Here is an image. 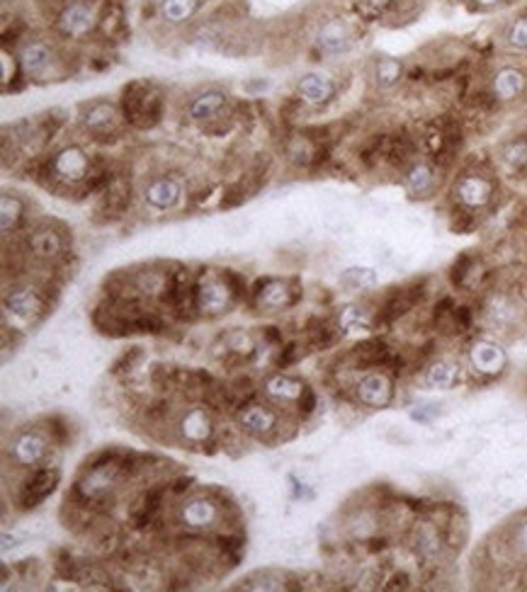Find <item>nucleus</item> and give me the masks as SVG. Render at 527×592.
Here are the masks:
<instances>
[{"label": "nucleus", "mask_w": 527, "mask_h": 592, "mask_svg": "<svg viewBox=\"0 0 527 592\" xmlns=\"http://www.w3.org/2000/svg\"><path fill=\"white\" fill-rule=\"evenodd\" d=\"M299 100L309 104H326L335 97V81L326 74H306L299 78Z\"/></svg>", "instance_id": "5701e85b"}, {"label": "nucleus", "mask_w": 527, "mask_h": 592, "mask_svg": "<svg viewBox=\"0 0 527 592\" xmlns=\"http://www.w3.org/2000/svg\"><path fill=\"white\" fill-rule=\"evenodd\" d=\"M527 90V74L518 66L498 68L491 78V93L498 103H512L518 97L525 95Z\"/></svg>", "instance_id": "a211bd4d"}, {"label": "nucleus", "mask_w": 527, "mask_h": 592, "mask_svg": "<svg viewBox=\"0 0 527 592\" xmlns=\"http://www.w3.org/2000/svg\"><path fill=\"white\" fill-rule=\"evenodd\" d=\"M316 42H319L321 52L338 56V54H345L353 46V30H350V25L345 20L335 17V20H328L326 25H321Z\"/></svg>", "instance_id": "4be33fe9"}, {"label": "nucleus", "mask_w": 527, "mask_h": 592, "mask_svg": "<svg viewBox=\"0 0 527 592\" xmlns=\"http://www.w3.org/2000/svg\"><path fill=\"white\" fill-rule=\"evenodd\" d=\"M119 110L107 100H95V103L83 104L81 110V124L88 133H93L95 139H104L110 133L119 132Z\"/></svg>", "instance_id": "6e6552de"}, {"label": "nucleus", "mask_w": 527, "mask_h": 592, "mask_svg": "<svg viewBox=\"0 0 527 592\" xmlns=\"http://www.w3.org/2000/svg\"><path fill=\"white\" fill-rule=\"evenodd\" d=\"M304 386L302 381L292 377H284V374H275V377H270L265 384H263V393L268 396V399L277 400V403H297L302 391H304Z\"/></svg>", "instance_id": "393cba45"}, {"label": "nucleus", "mask_w": 527, "mask_h": 592, "mask_svg": "<svg viewBox=\"0 0 527 592\" xmlns=\"http://www.w3.org/2000/svg\"><path fill=\"white\" fill-rule=\"evenodd\" d=\"M306 338H309L313 348H328V345L333 342V331H331V326L323 323V321L313 319L309 321V326H306Z\"/></svg>", "instance_id": "c9c22d12"}, {"label": "nucleus", "mask_w": 527, "mask_h": 592, "mask_svg": "<svg viewBox=\"0 0 527 592\" xmlns=\"http://www.w3.org/2000/svg\"><path fill=\"white\" fill-rule=\"evenodd\" d=\"M238 425L253 437H268L280 428V415L265 403H248L238 410Z\"/></svg>", "instance_id": "ddd939ff"}, {"label": "nucleus", "mask_w": 527, "mask_h": 592, "mask_svg": "<svg viewBox=\"0 0 527 592\" xmlns=\"http://www.w3.org/2000/svg\"><path fill=\"white\" fill-rule=\"evenodd\" d=\"M501 163L508 165L511 171H520L527 165V139H512L501 148Z\"/></svg>", "instance_id": "7c9ffc66"}, {"label": "nucleus", "mask_w": 527, "mask_h": 592, "mask_svg": "<svg viewBox=\"0 0 527 592\" xmlns=\"http://www.w3.org/2000/svg\"><path fill=\"white\" fill-rule=\"evenodd\" d=\"M126 476V457L114 452L100 454L97 459L88 461L81 479L75 481L74 498L81 505L103 503Z\"/></svg>", "instance_id": "f257e3e1"}, {"label": "nucleus", "mask_w": 527, "mask_h": 592, "mask_svg": "<svg viewBox=\"0 0 527 592\" xmlns=\"http://www.w3.org/2000/svg\"><path fill=\"white\" fill-rule=\"evenodd\" d=\"M180 200H183V185L168 175L154 178L144 187V202L156 212H168V209L178 207Z\"/></svg>", "instance_id": "2eb2a0df"}, {"label": "nucleus", "mask_w": 527, "mask_h": 592, "mask_svg": "<svg viewBox=\"0 0 527 592\" xmlns=\"http://www.w3.org/2000/svg\"><path fill=\"white\" fill-rule=\"evenodd\" d=\"M343 281L353 289H367L377 284V272L370 267H350L343 272Z\"/></svg>", "instance_id": "72a5a7b5"}, {"label": "nucleus", "mask_w": 527, "mask_h": 592, "mask_svg": "<svg viewBox=\"0 0 527 592\" xmlns=\"http://www.w3.org/2000/svg\"><path fill=\"white\" fill-rule=\"evenodd\" d=\"M440 544H442V539H440L438 529L433 525H421L416 529V548L418 554L423 556V558H433V556L438 554L440 551Z\"/></svg>", "instance_id": "2f4dec72"}, {"label": "nucleus", "mask_w": 527, "mask_h": 592, "mask_svg": "<svg viewBox=\"0 0 527 592\" xmlns=\"http://www.w3.org/2000/svg\"><path fill=\"white\" fill-rule=\"evenodd\" d=\"M95 25V10L90 8L88 3H83V0H75V3L64 5V10H61L59 17H56V30L66 39L88 37Z\"/></svg>", "instance_id": "1a4fd4ad"}, {"label": "nucleus", "mask_w": 527, "mask_h": 592, "mask_svg": "<svg viewBox=\"0 0 527 592\" xmlns=\"http://www.w3.org/2000/svg\"><path fill=\"white\" fill-rule=\"evenodd\" d=\"M476 8H483V10H493L498 8V5H503L505 0H472Z\"/></svg>", "instance_id": "ea45409f"}, {"label": "nucleus", "mask_w": 527, "mask_h": 592, "mask_svg": "<svg viewBox=\"0 0 527 592\" xmlns=\"http://www.w3.org/2000/svg\"><path fill=\"white\" fill-rule=\"evenodd\" d=\"M357 400L367 408H386L393 399V381L384 371H367L355 386Z\"/></svg>", "instance_id": "4468645a"}, {"label": "nucleus", "mask_w": 527, "mask_h": 592, "mask_svg": "<svg viewBox=\"0 0 527 592\" xmlns=\"http://www.w3.org/2000/svg\"><path fill=\"white\" fill-rule=\"evenodd\" d=\"M452 194L462 207L483 209L493 200V183L482 173H467L454 183Z\"/></svg>", "instance_id": "9b49d317"}, {"label": "nucleus", "mask_w": 527, "mask_h": 592, "mask_svg": "<svg viewBox=\"0 0 527 592\" xmlns=\"http://www.w3.org/2000/svg\"><path fill=\"white\" fill-rule=\"evenodd\" d=\"M338 326L341 331L350 333V331H363L370 326V313L364 311L363 306H345L338 316Z\"/></svg>", "instance_id": "473e14b6"}, {"label": "nucleus", "mask_w": 527, "mask_h": 592, "mask_svg": "<svg viewBox=\"0 0 527 592\" xmlns=\"http://www.w3.org/2000/svg\"><path fill=\"white\" fill-rule=\"evenodd\" d=\"M161 112H164V97L154 83L126 85L124 97H122V114L129 124L149 129L161 119Z\"/></svg>", "instance_id": "7ed1b4c3"}, {"label": "nucleus", "mask_w": 527, "mask_h": 592, "mask_svg": "<svg viewBox=\"0 0 527 592\" xmlns=\"http://www.w3.org/2000/svg\"><path fill=\"white\" fill-rule=\"evenodd\" d=\"M25 214H27V207L25 202L17 197L15 192H3L0 197V222H3V236H10L20 229Z\"/></svg>", "instance_id": "bb28decb"}, {"label": "nucleus", "mask_w": 527, "mask_h": 592, "mask_svg": "<svg viewBox=\"0 0 527 592\" xmlns=\"http://www.w3.org/2000/svg\"><path fill=\"white\" fill-rule=\"evenodd\" d=\"M302 357V350H299V345H287V348H283V352H280V357H277V364L280 367H290V364H294Z\"/></svg>", "instance_id": "4c0bfd02"}, {"label": "nucleus", "mask_w": 527, "mask_h": 592, "mask_svg": "<svg viewBox=\"0 0 527 592\" xmlns=\"http://www.w3.org/2000/svg\"><path fill=\"white\" fill-rule=\"evenodd\" d=\"M17 64L27 78H45L54 66L52 46L45 42H27L17 54Z\"/></svg>", "instance_id": "6ab92c4d"}, {"label": "nucleus", "mask_w": 527, "mask_h": 592, "mask_svg": "<svg viewBox=\"0 0 527 592\" xmlns=\"http://www.w3.org/2000/svg\"><path fill=\"white\" fill-rule=\"evenodd\" d=\"M49 454V439L39 429H23L13 437L8 447V457L15 467H39Z\"/></svg>", "instance_id": "39448f33"}, {"label": "nucleus", "mask_w": 527, "mask_h": 592, "mask_svg": "<svg viewBox=\"0 0 527 592\" xmlns=\"http://www.w3.org/2000/svg\"><path fill=\"white\" fill-rule=\"evenodd\" d=\"M93 175V161L81 146H64L49 161V178L61 185H81Z\"/></svg>", "instance_id": "20e7f679"}, {"label": "nucleus", "mask_w": 527, "mask_h": 592, "mask_svg": "<svg viewBox=\"0 0 527 592\" xmlns=\"http://www.w3.org/2000/svg\"><path fill=\"white\" fill-rule=\"evenodd\" d=\"M241 294V277L236 272L222 274H204L197 284H194V309L207 316V319H216L229 313V309L236 304V296Z\"/></svg>", "instance_id": "f03ea898"}, {"label": "nucleus", "mask_w": 527, "mask_h": 592, "mask_svg": "<svg viewBox=\"0 0 527 592\" xmlns=\"http://www.w3.org/2000/svg\"><path fill=\"white\" fill-rule=\"evenodd\" d=\"M462 371L460 364L450 362V360H440V362L431 364L428 367V374H425V384L435 389V391H450L454 386L460 384Z\"/></svg>", "instance_id": "a878e982"}, {"label": "nucleus", "mask_w": 527, "mask_h": 592, "mask_svg": "<svg viewBox=\"0 0 527 592\" xmlns=\"http://www.w3.org/2000/svg\"><path fill=\"white\" fill-rule=\"evenodd\" d=\"M3 309L8 316L17 321H35L46 311L45 291H39L32 284H23V287H13L5 291L3 299Z\"/></svg>", "instance_id": "423d86ee"}, {"label": "nucleus", "mask_w": 527, "mask_h": 592, "mask_svg": "<svg viewBox=\"0 0 527 592\" xmlns=\"http://www.w3.org/2000/svg\"><path fill=\"white\" fill-rule=\"evenodd\" d=\"M27 252L32 258L45 260V262L64 258V252H66L64 231L54 223H42L37 229H32V233L27 236Z\"/></svg>", "instance_id": "9d476101"}, {"label": "nucleus", "mask_w": 527, "mask_h": 592, "mask_svg": "<svg viewBox=\"0 0 527 592\" xmlns=\"http://www.w3.org/2000/svg\"><path fill=\"white\" fill-rule=\"evenodd\" d=\"M505 44L518 52H527V17H515L505 30Z\"/></svg>", "instance_id": "f704fd0d"}, {"label": "nucleus", "mask_w": 527, "mask_h": 592, "mask_svg": "<svg viewBox=\"0 0 527 592\" xmlns=\"http://www.w3.org/2000/svg\"><path fill=\"white\" fill-rule=\"evenodd\" d=\"M59 469L35 467V471L25 479L20 496H17L20 510H32V508H37L39 503H45L46 498L52 496L56 486H59Z\"/></svg>", "instance_id": "0eeeda50"}, {"label": "nucleus", "mask_w": 527, "mask_h": 592, "mask_svg": "<svg viewBox=\"0 0 527 592\" xmlns=\"http://www.w3.org/2000/svg\"><path fill=\"white\" fill-rule=\"evenodd\" d=\"M512 547H515L518 554L527 556V519L515 529V534H512Z\"/></svg>", "instance_id": "58836bf2"}, {"label": "nucleus", "mask_w": 527, "mask_h": 592, "mask_svg": "<svg viewBox=\"0 0 527 592\" xmlns=\"http://www.w3.org/2000/svg\"><path fill=\"white\" fill-rule=\"evenodd\" d=\"M469 364L476 374L483 377H496L505 370V352L501 345L491 340H476L469 348Z\"/></svg>", "instance_id": "dca6fc26"}, {"label": "nucleus", "mask_w": 527, "mask_h": 592, "mask_svg": "<svg viewBox=\"0 0 527 592\" xmlns=\"http://www.w3.org/2000/svg\"><path fill=\"white\" fill-rule=\"evenodd\" d=\"M299 291H292L290 281L284 280H263L255 289V306L263 311H280L297 301Z\"/></svg>", "instance_id": "f3484780"}, {"label": "nucleus", "mask_w": 527, "mask_h": 592, "mask_svg": "<svg viewBox=\"0 0 527 592\" xmlns=\"http://www.w3.org/2000/svg\"><path fill=\"white\" fill-rule=\"evenodd\" d=\"M403 183H406V190H409L413 197H431L433 192H435V185H438V175H435V171H433L431 163H413L406 171V178H403Z\"/></svg>", "instance_id": "b1692460"}, {"label": "nucleus", "mask_w": 527, "mask_h": 592, "mask_svg": "<svg viewBox=\"0 0 527 592\" xmlns=\"http://www.w3.org/2000/svg\"><path fill=\"white\" fill-rule=\"evenodd\" d=\"M226 104H229V95L222 90H202L187 104V114L194 122H212L222 117Z\"/></svg>", "instance_id": "412c9836"}, {"label": "nucleus", "mask_w": 527, "mask_h": 592, "mask_svg": "<svg viewBox=\"0 0 527 592\" xmlns=\"http://www.w3.org/2000/svg\"><path fill=\"white\" fill-rule=\"evenodd\" d=\"M161 503H164V488L146 490L142 500H139V503L132 508V512H129L132 525H134L136 529H142V527L149 525L151 519L156 518V512H158V508H161Z\"/></svg>", "instance_id": "cd10ccee"}, {"label": "nucleus", "mask_w": 527, "mask_h": 592, "mask_svg": "<svg viewBox=\"0 0 527 592\" xmlns=\"http://www.w3.org/2000/svg\"><path fill=\"white\" fill-rule=\"evenodd\" d=\"M202 8V0H161V17L168 25H183L187 20H193L197 15V10Z\"/></svg>", "instance_id": "c85d7f7f"}, {"label": "nucleus", "mask_w": 527, "mask_h": 592, "mask_svg": "<svg viewBox=\"0 0 527 592\" xmlns=\"http://www.w3.org/2000/svg\"><path fill=\"white\" fill-rule=\"evenodd\" d=\"M178 519L185 529L204 532V529H212L219 522V505L207 496L187 498L185 503L180 505Z\"/></svg>", "instance_id": "f8f14e48"}, {"label": "nucleus", "mask_w": 527, "mask_h": 592, "mask_svg": "<svg viewBox=\"0 0 527 592\" xmlns=\"http://www.w3.org/2000/svg\"><path fill=\"white\" fill-rule=\"evenodd\" d=\"M403 78V64L393 56H379L374 64V83L379 90H392Z\"/></svg>", "instance_id": "c756f323"}, {"label": "nucleus", "mask_w": 527, "mask_h": 592, "mask_svg": "<svg viewBox=\"0 0 527 592\" xmlns=\"http://www.w3.org/2000/svg\"><path fill=\"white\" fill-rule=\"evenodd\" d=\"M297 408L302 415L313 413V408H316V393H313L312 386H304V391H302V396H299L297 400Z\"/></svg>", "instance_id": "e433bc0d"}, {"label": "nucleus", "mask_w": 527, "mask_h": 592, "mask_svg": "<svg viewBox=\"0 0 527 592\" xmlns=\"http://www.w3.org/2000/svg\"><path fill=\"white\" fill-rule=\"evenodd\" d=\"M178 432L185 442L204 444L214 435V420L204 408H190V410L180 415Z\"/></svg>", "instance_id": "aec40b11"}]
</instances>
